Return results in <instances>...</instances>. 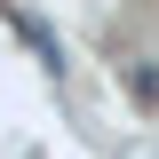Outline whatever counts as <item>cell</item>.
Returning <instances> with one entry per match:
<instances>
[{"label":"cell","instance_id":"cell-1","mask_svg":"<svg viewBox=\"0 0 159 159\" xmlns=\"http://www.w3.org/2000/svg\"><path fill=\"white\" fill-rule=\"evenodd\" d=\"M135 96H143V103H159V64H135Z\"/></svg>","mask_w":159,"mask_h":159}]
</instances>
